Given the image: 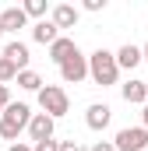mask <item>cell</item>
I'll return each mask as SVG.
<instances>
[{"instance_id": "cell-19", "label": "cell", "mask_w": 148, "mask_h": 151, "mask_svg": "<svg viewBox=\"0 0 148 151\" xmlns=\"http://www.w3.org/2000/svg\"><path fill=\"white\" fill-rule=\"evenodd\" d=\"M11 106V95H7V84H0V113Z\"/></svg>"}, {"instance_id": "cell-14", "label": "cell", "mask_w": 148, "mask_h": 151, "mask_svg": "<svg viewBox=\"0 0 148 151\" xmlns=\"http://www.w3.org/2000/svg\"><path fill=\"white\" fill-rule=\"evenodd\" d=\"M74 49H78V42H74V39H67V35H60L57 42H53V46H49V60H53V63L60 67V63H64V60L71 56Z\"/></svg>"}, {"instance_id": "cell-3", "label": "cell", "mask_w": 148, "mask_h": 151, "mask_svg": "<svg viewBox=\"0 0 148 151\" xmlns=\"http://www.w3.org/2000/svg\"><path fill=\"white\" fill-rule=\"evenodd\" d=\"M39 106H42V113L49 116L53 123H57L60 116L71 113V99H67V91H64L60 84H42V88H39Z\"/></svg>"}, {"instance_id": "cell-5", "label": "cell", "mask_w": 148, "mask_h": 151, "mask_svg": "<svg viewBox=\"0 0 148 151\" xmlns=\"http://www.w3.org/2000/svg\"><path fill=\"white\" fill-rule=\"evenodd\" d=\"M113 148L116 151H145L148 148V130L145 127H123V130L116 134Z\"/></svg>"}, {"instance_id": "cell-8", "label": "cell", "mask_w": 148, "mask_h": 151, "mask_svg": "<svg viewBox=\"0 0 148 151\" xmlns=\"http://www.w3.org/2000/svg\"><path fill=\"white\" fill-rule=\"evenodd\" d=\"M113 60H116V70H134L138 63H141V46H120L116 53H113Z\"/></svg>"}, {"instance_id": "cell-20", "label": "cell", "mask_w": 148, "mask_h": 151, "mask_svg": "<svg viewBox=\"0 0 148 151\" xmlns=\"http://www.w3.org/2000/svg\"><path fill=\"white\" fill-rule=\"evenodd\" d=\"M106 0H85V11H102Z\"/></svg>"}, {"instance_id": "cell-13", "label": "cell", "mask_w": 148, "mask_h": 151, "mask_svg": "<svg viewBox=\"0 0 148 151\" xmlns=\"http://www.w3.org/2000/svg\"><path fill=\"white\" fill-rule=\"evenodd\" d=\"M32 39H36V42H42V46H53V42L60 39V28H57L53 21H46V18H42L39 25H32Z\"/></svg>"}, {"instance_id": "cell-22", "label": "cell", "mask_w": 148, "mask_h": 151, "mask_svg": "<svg viewBox=\"0 0 148 151\" xmlns=\"http://www.w3.org/2000/svg\"><path fill=\"white\" fill-rule=\"evenodd\" d=\"M7 151H32V144H21V141H14V144H11Z\"/></svg>"}, {"instance_id": "cell-4", "label": "cell", "mask_w": 148, "mask_h": 151, "mask_svg": "<svg viewBox=\"0 0 148 151\" xmlns=\"http://www.w3.org/2000/svg\"><path fill=\"white\" fill-rule=\"evenodd\" d=\"M60 77H64L67 84H81V81L88 77V56H85L81 49H74L71 56L60 63Z\"/></svg>"}, {"instance_id": "cell-23", "label": "cell", "mask_w": 148, "mask_h": 151, "mask_svg": "<svg viewBox=\"0 0 148 151\" xmlns=\"http://www.w3.org/2000/svg\"><path fill=\"white\" fill-rule=\"evenodd\" d=\"M60 151H81V148H78L74 141H60Z\"/></svg>"}, {"instance_id": "cell-10", "label": "cell", "mask_w": 148, "mask_h": 151, "mask_svg": "<svg viewBox=\"0 0 148 151\" xmlns=\"http://www.w3.org/2000/svg\"><path fill=\"white\" fill-rule=\"evenodd\" d=\"M25 25H28V18H25L21 7H4V11H0V28H4V32H18V28H25Z\"/></svg>"}, {"instance_id": "cell-11", "label": "cell", "mask_w": 148, "mask_h": 151, "mask_svg": "<svg viewBox=\"0 0 148 151\" xmlns=\"http://www.w3.org/2000/svg\"><path fill=\"white\" fill-rule=\"evenodd\" d=\"M49 14H53L49 21H53L57 28H74V25H78V7H71V4H57Z\"/></svg>"}, {"instance_id": "cell-16", "label": "cell", "mask_w": 148, "mask_h": 151, "mask_svg": "<svg viewBox=\"0 0 148 151\" xmlns=\"http://www.w3.org/2000/svg\"><path fill=\"white\" fill-rule=\"evenodd\" d=\"M25 18H46V11H49V4L46 0H25Z\"/></svg>"}, {"instance_id": "cell-9", "label": "cell", "mask_w": 148, "mask_h": 151, "mask_svg": "<svg viewBox=\"0 0 148 151\" xmlns=\"http://www.w3.org/2000/svg\"><path fill=\"white\" fill-rule=\"evenodd\" d=\"M4 60H11L18 70H28V46H25V42H18V39H14V42H7V46H4Z\"/></svg>"}, {"instance_id": "cell-12", "label": "cell", "mask_w": 148, "mask_h": 151, "mask_svg": "<svg viewBox=\"0 0 148 151\" xmlns=\"http://www.w3.org/2000/svg\"><path fill=\"white\" fill-rule=\"evenodd\" d=\"M120 91H123V102H134V106L141 102V106H145V99H148V81H138V77H131V81H127Z\"/></svg>"}, {"instance_id": "cell-18", "label": "cell", "mask_w": 148, "mask_h": 151, "mask_svg": "<svg viewBox=\"0 0 148 151\" xmlns=\"http://www.w3.org/2000/svg\"><path fill=\"white\" fill-rule=\"evenodd\" d=\"M32 151H60V141H39V144H32Z\"/></svg>"}, {"instance_id": "cell-7", "label": "cell", "mask_w": 148, "mask_h": 151, "mask_svg": "<svg viewBox=\"0 0 148 151\" xmlns=\"http://www.w3.org/2000/svg\"><path fill=\"white\" fill-rule=\"evenodd\" d=\"M25 130H28V137H32L36 144L39 141H49V137H53V119H49L46 113H32V119H28Z\"/></svg>"}, {"instance_id": "cell-26", "label": "cell", "mask_w": 148, "mask_h": 151, "mask_svg": "<svg viewBox=\"0 0 148 151\" xmlns=\"http://www.w3.org/2000/svg\"><path fill=\"white\" fill-rule=\"evenodd\" d=\"M0 39H4V28H0Z\"/></svg>"}, {"instance_id": "cell-17", "label": "cell", "mask_w": 148, "mask_h": 151, "mask_svg": "<svg viewBox=\"0 0 148 151\" xmlns=\"http://www.w3.org/2000/svg\"><path fill=\"white\" fill-rule=\"evenodd\" d=\"M14 77H18V67L0 56V84H7V81H14Z\"/></svg>"}, {"instance_id": "cell-21", "label": "cell", "mask_w": 148, "mask_h": 151, "mask_svg": "<svg viewBox=\"0 0 148 151\" xmlns=\"http://www.w3.org/2000/svg\"><path fill=\"white\" fill-rule=\"evenodd\" d=\"M92 151H116V148H113V141H99V144H92Z\"/></svg>"}, {"instance_id": "cell-27", "label": "cell", "mask_w": 148, "mask_h": 151, "mask_svg": "<svg viewBox=\"0 0 148 151\" xmlns=\"http://www.w3.org/2000/svg\"><path fill=\"white\" fill-rule=\"evenodd\" d=\"M145 151H148V148H145Z\"/></svg>"}, {"instance_id": "cell-6", "label": "cell", "mask_w": 148, "mask_h": 151, "mask_svg": "<svg viewBox=\"0 0 148 151\" xmlns=\"http://www.w3.org/2000/svg\"><path fill=\"white\" fill-rule=\"evenodd\" d=\"M113 119V109L106 102H92L88 106V113H85V123H88V130H106Z\"/></svg>"}, {"instance_id": "cell-2", "label": "cell", "mask_w": 148, "mask_h": 151, "mask_svg": "<svg viewBox=\"0 0 148 151\" xmlns=\"http://www.w3.org/2000/svg\"><path fill=\"white\" fill-rule=\"evenodd\" d=\"M88 77H92L95 84H102V88L116 84L120 70H116V60H113L110 49H95V53L88 56Z\"/></svg>"}, {"instance_id": "cell-25", "label": "cell", "mask_w": 148, "mask_h": 151, "mask_svg": "<svg viewBox=\"0 0 148 151\" xmlns=\"http://www.w3.org/2000/svg\"><path fill=\"white\" fill-rule=\"evenodd\" d=\"M141 60H148V42H145V46H141Z\"/></svg>"}, {"instance_id": "cell-24", "label": "cell", "mask_w": 148, "mask_h": 151, "mask_svg": "<svg viewBox=\"0 0 148 151\" xmlns=\"http://www.w3.org/2000/svg\"><path fill=\"white\" fill-rule=\"evenodd\" d=\"M141 123H145V130H148V99H145V113H141Z\"/></svg>"}, {"instance_id": "cell-15", "label": "cell", "mask_w": 148, "mask_h": 151, "mask_svg": "<svg viewBox=\"0 0 148 151\" xmlns=\"http://www.w3.org/2000/svg\"><path fill=\"white\" fill-rule=\"evenodd\" d=\"M14 81H18V88H25V91H39V88H42V77H39L36 70H18Z\"/></svg>"}, {"instance_id": "cell-1", "label": "cell", "mask_w": 148, "mask_h": 151, "mask_svg": "<svg viewBox=\"0 0 148 151\" xmlns=\"http://www.w3.org/2000/svg\"><path fill=\"white\" fill-rule=\"evenodd\" d=\"M28 119H32V109L25 106V102H11L4 113H0V137L4 141H18V134L28 127Z\"/></svg>"}]
</instances>
